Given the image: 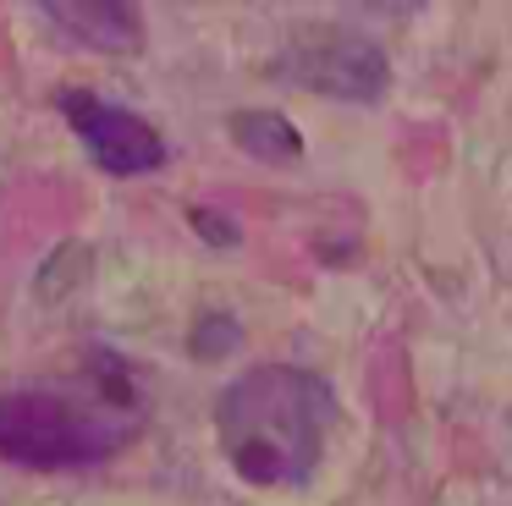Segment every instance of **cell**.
<instances>
[{
  "label": "cell",
  "mask_w": 512,
  "mask_h": 506,
  "mask_svg": "<svg viewBox=\"0 0 512 506\" xmlns=\"http://www.w3.org/2000/svg\"><path fill=\"white\" fill-rule=\"evenodd\" d=\"M336 402L331 385L292 363H259L237 374L215 402V435L221 451L248 484H303L325 451V424Z\"/></svg>",
  "instance_id": "obj_1"
},
{
  "label": "cell",
  "mask_w": 512,
  "mask_h": 506,
  "mask_svg": "<svg viewBox=\"0 0 512 506\" xmlns=\"http://www.w3.org/2000/svg\"><path fill=\"white\" fill-rule=\"evenodd\" d=\"M138 435L127 402H78L67 391H0V462L94 468Z\"/></svg>",
  "instance_id": "obj_2"
},
{
  "label": "cell",
  "mask_w": 512,
  "mask_h": 506,
  "mask_svg": "<svg viewBox=\"0 0 512 506\" xmlns=\"http://www.w3.org/2000/svg\"><path fill=\"white\" fill-rule=\"evenodd\" d=\"M56 105H61V116H67V127L83 138V149H89V160L100 165V171L144 176V171H155V165H166V138H160L138 110L111 105V99H100L94 88H61Z\"/></svg>",
  "instance_id": "obj_3"
},
{
  "label": "cell",
  "mask_w": 512,
  "mask_h": 506,
  "mask_svg": "<svg viewBox=\"0 0 512 506\" xmlns=\"http://www.w3.org/2000/svg\"><path fill=\"white\" fill-rule=\"evenodd\" d=\"M281 72L292 83L314 88V94H336V99H380L386 94V55L375 44L353 39V33H320L303 39L287 55Z\"/></svg>",
  "instance_id": "obj_4"
},
{
  "label": "cell",
  "mask_w": 512,
  "mask_h": 506,
  "mask_svg": "<svg viewBox=\"0 0 512 506\" xmlns=\"http://www.w3.org/2000/svg\"><path fill=\"white\" fill-rule=\"evenodd\" d=\"M39 17L67 44H89V50H138L144 39L138 6H122V0H45Z\"/></svg>",
  "instance_id": "obj_5"
},
{
  "label": "cell",
  "mask_w": 512,
  "mask_h": 506,
  "mask_svg": "<svg viewBox=\"0 0 512 506\" xmlns=\"http://www.w3.org/2000/svg\"><path fill=\"white\" fill-rule=\"evenodd\" d=\"M232 138L248 154H259V160H298L303 154L298 127L287 116H276V110H243V116H232Z\"/></svg>",
  "instance_id": "obj_6"
}]
</instances>
